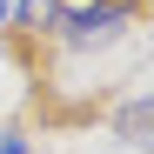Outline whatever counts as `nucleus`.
<instances>
[{
	"instance_id": "nucleus-1",
	"label": "nucleus",
	"mask_w": 154,
	"mask_h": 154,
	"mask_svg": "<svg viewBox=\"0 0 154 154\" xmlns=\"http://www.w3.org/2000/svg\"><path fill=\"white\" fill-rule=\"evenodd\" d=\"M27 14L60 27L67 47H94V40H114L127 27V0H87V7H60V0H27Z\"/></svg>"
},
{
	"instance_id": "nucleus-2",
	"label": "nucleus",
	"mask_w": 154,
	"mask_h": 154,
	"mask_svg": "<svg viewBox=\"0 0 154 154\" xmlns=\"http://www.w3.org/2000/svg\"><path fill=\"white\" fill-rule=\"evenodd\" d=\"M114 134H121L127 147H147V154H154V100H127V107L114 114Z\"/></svg>"
},
{
	"instance_id": "nucleus-4",
	"label": "nucleus",
	"mask_w": 154,
	"mask_h": 154,
	"mask_svg": "<svg viewBox=\"0 0 154 154\" xmlns=\"http://www.w3.org/2000/svg\"><path fill=\"white\" fill-rule=\"evenodd\" d=\"M0 20H7V0H0Z\"/></svg>"
},
{
	"instance_id": "nucleus-3",
	"label": "nucleus",
	"mask_w": 154,
	"mask_h": 154,
	"mask_svg": "<svg viewBox=\"0 0 154 154\" xmlns=\"http://www.w3.org/2000/svg\"><path fill=\"white\" fill-rule=\"evenodd\" d=\"M0 154H27V141H20V134H0Z\"/></svg>"
}]
</instances>
